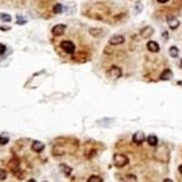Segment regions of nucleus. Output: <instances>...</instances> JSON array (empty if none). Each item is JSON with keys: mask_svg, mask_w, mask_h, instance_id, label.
Listing matches in <instances>:
<instances>
[{"mask_svg": "<svg viewBox=\"0 0 182 182\" xmlns=\"http://www.w3.org/2000/svg\"><path fill=\"white\" fill-rule=\"evenodd\" d=\"M45 182H46V181H45Z\"/></svg>", "mask_w": 182, "mask_h": 182, "instance_id": "c85d7f7f", "label": "nucleus"}, {"mask_svg": "<svg viewBox=\"0 0 182 182\" xmlns=\"http://www.w3.org/2000/svg\"><path fill=\"white\" fill-rule=\"evenodd\" d=\"M31 149H32L33 151H35L37 153H40L41 151H43V149H45V144L42 143L41 141L35 140V141H33V143L31 145Z\"/></svg>", "mask_w": 182, "mask_h": 182, "instance_id": "6e6552de", "label": "nucleus"}, {"mask_svg": "<svg viewBox=\"0 0 182 182\" xmlns=\"http://www.w3.org/2000/svg\"><path fill=\"white\" fill-rule=\"evenodd\" d=\"M66 28H67L66 25H64V24H57V25H56L54 28H52V31H51L52 35L55 36V37H59V36L64 34Z\"/></svg>", "mask_w": 182, "mask_h": 182, "instance_id": "423d86ee", "label": "nucleus"}, {"mask_svg": "<svg viewBox=\"0 0 182 182\" xmlns=\"http://www.w3.org/2000/svg\"><path fill=\"white\" fill-rule=\"evenodd\" d=\"M163 182H173V181H172V180H171L170 179H165V180H164V181H163Z\"/></svg>", "mask_w": 182, "mask_h": 182, "instance_id": "a878e982", "label": "nucleus"}, {"mask_svg": "<svg viewBox=\"0 0 182 182\" xmlns=\"http://www.w3.org/2000/svg\"><path fill=\"white\" fill-rule=\"evenodd\" d=\"M154 28H152V27L147 26V27L143 28L140 30V34L143 38H149L154 34Z\"/></svg>", "mask_w": 182, "mask_h": 182, "instance_id": "39448f33", "label": "nucleus"}, {"mask_svg": "<svg viewBox=\"0 0 182 182\" xmlns=\"http://www.w3.org/2000/svg\"><path fill=\"white\" fill-rule=\"evenodd\" d=\"M89 34L94 37V38H102L105 34H104V31L103 29L98 28H93L89 29Z\"/></svg>", "mask_w": 182, "mask_h": 182, "instance_id": "9d476101", "label": "nucleus"}, {"mask_svg": "<svg viewBox=\"0 0 182 182\" xmlns=\"http://www.w3.org/2000/svg\"><path fill=\"white\" fill-rule=\"evenodd\" d=\"M144 7H143V4L141 2H137L136 5H135V11H136V14H140L142 12Z\"/></svg>", "mask_w": 182, "mask_h": 182, "instance_id": "aec40b11", "label": "nucleus"}, {"mask_svg": "<svg viewBox=\"0 0 182 182\" xmlns=\"http://www.w3.org/2000/svg\"><path fill=\"white\" fill-rule=\"evenodd\" d=\"M145 140H146V137H145L144 133H143V132H140V131L136 132V133L133 135V137H132L133 142H135L136 144H139V145H140V144H142Z\"/></svg>", "mask_w": 182, "mask_h": 182, "instance_id": "1a4fd4ad", "label": "nucleus"}, {"mask_svg": "<svg viewBox=\"0 0 182 182\" xmlns=\"http://www.w3.org/2000/svg\"><path fill=\"white\" fill-rule=\"evenodd\" d=\"M87 182H103V179L101 177H99V176L92 175L87 180Z\"/></svg>", "mask_w": 182, "mask_h": 182, "instance_id": "a211bd4d", "label": "nucleus"}, {"mask_svg": "<svg viewBox=\"0 0 182 182\" xmlns=\"http://www.w3.org/2000/svg\"><path fill=\"white\" fill-rule=\"evenodd\" d=\"M113 162L117 168H123L129 163V159L125 155L115 154L113 158Z\"/></svg>", "mask_w": 182, "mask_h": 182, "instance_id": "f257e3e1", "label": "nucleus"}, {"mask_svg": "<svg viewBox=\"0 0 182 182\" xmlns=\"http://www.w3.org/2000/svg\"><path fill=\"white\" fill-rule=\"evenodd\" d=\"M147 47L152 53H157L159 51V45L155 41H149L147 45Z\"/></svg>", "mask_w": 182, "mask_h": 182, "instance_id": "9b49d317", "label": "nucleus"}, {"mask_svg": "<svg viewBox=\"0 0 182 182\" xmlns=\"http://www.w3.org/2000/svg\"><path fill=\"white\" fill-rule=\"evenodd\" d=\"M179 171L180 172V174L182 175V164L180 166V167H179Z\"/></svg>", "mask_w": 182, "mask_h": 182, "instance_id": "bb28decb", "label": "nucleus"}, {"mask_svg": "<svg viewBox=\"0 0 182 182\" xmlns=\"http://www.w3.org/2000/svg\"><path fill=\"white\" fill-rule=\"evenodd\" d=\"M9 141V138L4 135H0V145H6Z\"/></svg>", "mask_w": 182, "mask_h": 182, "instance_id": "4be33fe9", "label": "nucleus"}, {"mask_svg": "<svg viewBox=\"0 0 182 182\" xmlns=\"http://www.w3.org/2000/svg\"><path fill=\"white\" fill-rule=\"evenodd\" d=\"M7 50V47L4 44H0V55H3Z\"/></svg>", "mask_w": 182, "mask_h": 182, "instance_id": "b1692460", "label": "nucleus"}, {"mask_svg": "<svg viewBox=\"0 0 182 182\" xmlns=\"http://www.w3.org/2000/svg\"><path fill=\"white\" fill-rule=\"evenodd\" d=\"M107 77L109 79H112V80L118 79L119 78L122 77V70L120 68H118L117 66H112L107 71Z\"/></svg>", "mask_w": 182, "mask_h": 182, "instance_id": "f03ea898", "label": "nucleus"}, {"mask_svg": "<svg viewBox=\"0 0 182 182\" xmlns=\"http://www.w3.org/2000/svg\"><path fill=\"white\" fill-rule=\"evenodd\" d=\"M0 19L3 22H11L12 21V16L9 14L7 13H0Z\"/></svg>", "mask_w": 182, "mask_h": 182, "instance_id": "dca6fc26", "label": "nucleus"}, {"mask_svg": "<svg viewBox=\"0 0 182 182\" xmlns=\"http://www.w3.org/2000/svg\"><path fill=\"white\" fill-rule=\"evenodd\" d=\"M60 47L68 54H73L75 52V49H76L75 44L69 41V40H64V41H62V42L60 43Z\"/></svg>", "mask_w": 182, "mask_h": 182, "instance_id": "7ed1b4c3", "label": "nucleus"}, {"mask_svg": "<svg viewBox=\"0 0 182 182\" xmlns=\"http://www.w3.org/2000/svg\"><path fill=\"white\" fill-rule=\"evenodd\" d=\"M158 3H160V4H165V3H167V2H168L169 0H157Z\"/></svg>", "mask_w": 182, "mask_h": 182, "instance_id": "393cba45", "label": "nucleus"}, {"mask_svg": "<svg viewBox=\"0 0 182 182\" xmlns=\"http://www.w3.org/2000/svg\"><path fill=\"white\" fill-rule=\"evenodd\" d=\"M59 168H60V170L67 176V177H69L70 176V174H71V172H72V168L69 167L68 165H66V164H61L60 166H59Z\"/></svg>", "mask_w": 182, "mask_h": 182, "instance_id": "ddd939ff", "label": "nucleus"}, {"mask_svg": "<svg viewBox=\"0 0 182 182\" xmlns=\"http://www.w3.org/2000/svg\"><path fill=\"white\" fill-rule=\"evenodd\" d=\"M158 140L157 136H155V135H149L148 137V143L150 146H152V147L157 146L158 145Z\"/></svg>", "mask_w": 182, "mask_h": 182, "instance_id": "2eb2a0df", "label": "nucleus"}, {"mask_svg": "<svg viewBox=\"0 0 182 182\" xmlns=\"http://www.w3.org/2000/svg\"><path fill=\"white\" fill-rule=\"evenodd\" d=\"M125 42V38L121 35H114L109 40V45L111 46H118Z\"/></svg>", "mask_w": 182, "mask_h": 182, "instance_id": "20e7f679", "label": "nucleus"}, {"mask_svg": "<svg viewBox=\"0 0 182 182\" xmlns=\"http://www.w3.org/2000/svg\"><path fill=\"white\" fill-rule=\"evenodd\" d=\"M62 11H63V5H62V4L57 3V4H56V5L54 6V7H53V12H54L55 14H60V13H62Z\"/></svg>", "mask_w": 182, "mask_h": 182, "instance_id": "f3484780", "label": "nucleus"}, {"mask_svg": "<svg viewBox=\"0 0 182 182\" xmlns=\"http://www.w3.org/2000/svg\"><path fill=\"white\" fill-rule=\"evenodd\" d=\"M12 172H13V174L15 175V177H16L18 180H24V178H25V172L23 171V170H21L19 168H16L14 170H12Z\"/></svg>", "mask_w": 182, "mask_h": 182, "instance_id": "4468645a", "label": "nucleus"}, {"mask_svg": "<svg viewBox=\"0 0 182 182\" xmlns=\"http://www.w3.org/2000/svg\"><path fill=\"white\" fill-rule=\"evenodd\" d=\"M169 54L172 57H177L179 56V49L176 47H171L169 48Z\"/></svg>", "mask_w": 182, "mask_h": 182, "instance_id": "6ab92c4d", "label": "nucleus"}, {"mask_svg": "<svg viewBox=\"0 0 182 182\" xmlns=\"http://www.w3.org/2000/svg\"><path fill=\"white\" fill-rule=\"evenodd\" d=\"M172 77H173V73H172V71L170 69H165L162 73H161V75H160V79L161 80H169V79H171L172 78Z\"/></svg>", "mask_w": 182, "mask_h": 182, "instance_id": "f8f14e48", "label": "nucleus"}, {"mask_svg": "<svg viewBox=\"0 0 182 182\" xmlns=\"http://www.w3.org/2000/svg\"><path fill=\"white\" fill-rule=\"evenodd\" d=\"M7 177V172L5 169H0V180H5Z\"/></svg>", "mask_w": 182, "mask_h": 182, "instance_id": "5701e85b", "label": "nucleus"}, {"mask_svg": "<svg viewBox=\"0 0 182 182\" xmlns=\"http://www.w3.org/2000/svg\"><path fill=\"white\" fill-rule=\"evenodd\" d=\"M167 22L168 24V27L171 28V29H177V28L180 27V21L173 16H168V18H167Z\"/></svg>", "mask_w": 182, "mask_h": 182, "instance_id": "0eeeda50", "label": "nucleus"}, {"mask_svg": "<svg viewBox=\"0 0 182 182\" xmlns=\"http://www.w3.org/2000/svg\"><path fill=\"white\" fill-rule=\"evenodd\" d=\"M26 23H27V20L21 15H17L16 16V24L17 25H24Z\"/></svg>", "mask_w": 182, "mask_h": 182, "instance_id": "412c9836", "label": "nucleus"}, {"mask_svg": "<svg viewBox=\"0 0 182 182\" xmlns=\"http://www.w3.org/2000/svg\"><path fill=\"white\" fill-rule=\"evenodd\" d=\"M28 182H36V180H33V179H31V180H29Z\"/></svg>", "mask_w": 182, "mask_h": 182, "instance_id": "cd10ccee", "label": "nucleus"}]
</instances>
